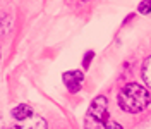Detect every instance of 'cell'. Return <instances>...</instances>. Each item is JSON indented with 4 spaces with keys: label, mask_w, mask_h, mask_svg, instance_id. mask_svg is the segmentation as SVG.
Masks as SVG:
<instances>
[{
    "label": "cell",
    "mask_w": 151,
    "mask_h": 129,
    "mask_svg": "<svg viewBox=\"0 0 151 129\" xmlns=\"http://www.w3.org/2000/svg\"><path fill=\"white\" fill-rule=\"evenodd\" d=\"M84 81V74L81 71H69V72L64 74V83L69 88L70 93H77L81 90V84Z\"/></svg>",
    "instance_id": "4"
},
{
    "label": "cell",
    "mask_w": 151,
    "mask_h": 129,
    "mask_svg": "<svg viewBox=\"0 0 151 129\" xmlns=\"http://www.w3.org/2000/svg\"><path fill=\"white\" fill-rule=\"evenodd\" d=\"M141 74H142V79H144V83H146V84L151 88V55L148 57L146 60H144Z\"/></svg>",
    "instance_id": "6"
},
{
    "label": "cell",
    "mask_w": 151,
    "mask_h": 129,
    "mask_svg": "<svg viewBox=\"0 0 151 129\" xmlns=\"http://www.w3.org/2000/svg\"><path fill=\"white\" fill-rule=\"evenodd\" d=\"M139 12L141 14H151V0H142L139 4Z\"/></svg>",
    "instance_id": "8"
},
{
    "label": "cell",
    "mask_w": 151,
    "mask_h": 129,
    "mask_svg": "<svg viewBox=\"0 0 151 129\" xmlns=\"http://www.w3.org/2000/svg\"><path fill=\"white\" fill-rule=\"evenodd\" d=\"M10 129H47V120L40 115H29L28 119L17 120L16 126H12Z\"/></svg>",
    "instance_id": "3"
},
{
    "label": "cell",
    "mask_w": 151,
    "mask_h": 129,
    "mask_svg": "<svg viewBox=\"0 0 151 129\" xmlns=\"http://www.w3.org/2000/svg\"><path fill=\"white\" fill-rule=\"evenodd\" d=\"M69 5H83L86 2H89V0H65Z\"/></svg>",
    "instance_id": "9"
},
{
    "label": "cell",
    "mask_w": 151,
    "mask_h": 129,
    "mask_svg": "<svg viewBox=\"0 0 151 129\" xmlns=\"http://www.w3.org/2000/svg\"><path fill=\"white\" fill-rule=\"evenodd\" d=\"M10 26V21H9V16L7 14H0V36L7 33V29Z\"/></svg>",
    "instance_id": "7"
},
{
    "label": "cell",
    "mask_w": 151,
    "mask_h": 129,
    "mask_svg": "<svg viewBox=\"0 0 151 129\" xmlns=\"http://www.w3.org/2000/svg\"><path fill=\"white\" fill-rule=\"evenodd\" d=\"M91 57H93V52H88V55H86V60H84V65H86V67L89 65V59H91Z\"/></svg>",
    "instance_id": "10"
},
{
    "label": "cell",
    "mask_w": 151,
    "mask_h": 129,
    "mask_svg": "<svg viewBox=\"0 0 151 129\" xmlns=\"http://www.w3.org/2000/svg\"><path fill=\"white\" fill-rule=\"evenodd\" d=\"M84 129H122L120 124L110 120L108 101L105 96H96L84 115Z\"/></svg>",
    "instance_id": "1"
},
{
    "label": "cell",
    "mask_w": 151,
    "mask_h": 129,
    "mask_svg": "<svg viewBox=\"0 0 151 129\" xmlns=\"http://www.w3.org/2000/svg\"><path fill=\"white\" fill-rule=\"evenodd\" d=\"M119 107L129 114H137L150 105V93L146 88L131 83L119 91Z\"/></svg>",
    "instance_id": "2"
},
{
    "label": "cell",
    "mask_w": 151,
    "mask_h": 129,
    "mask_svg": "<svg viewBox=\"0 0 151 129\" xmlns=\"http://www.w3.org/2000/svg\"><path fill=\"white\" fill-rule=\"evenodd\" d=\"M29 115H33V109L29 105H17L12 109V117L16 120H22V119H28Z\"/></svg>",
    "instance_id": "5"
}]
</instances>
